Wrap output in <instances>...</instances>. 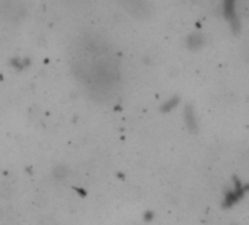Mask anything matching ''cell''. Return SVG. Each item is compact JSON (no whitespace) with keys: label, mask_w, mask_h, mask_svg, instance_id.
<instances>
[{"label":"cell","mask_w":249,"mask_h":225,"mask_svg":"<svg viewBox=\"0 0 249 225\" xmlns=\"http://www.w3.org/2000/svg\"><path fill=\"white\" fill-rule=\"evenodd\" d=\"M11 64H12V67L14 69H17V70H24V69H27L28 66H30V59H27V57H15L12 62H11Z\"/></svg>","instance_id":"52a82bcc"},{"label":"cell","mask_w":249,"mask_h":225,"mask_svg":"<svg viewBox=\"0 0 249 225\" xmlns=\"http://www.w3.org/2000/svg\"><path fill=\"white\" fill-rule=\"evenodd\" d=\"M221 14L224 16V19L227 21V24L230 25L231 31L234 34H237L242 28L240 25V16L237 14V6H236V2L233 0H226V2L221 3Z\"/></svg>","instance_id":"7a4b0ae2"},{"label":"cell","mask_w":249,"mask_h":225,"mask_svg":"<svg viewBox=\"0 0 249 225\" xmlns=\"http://www.w3.org/2000/svg\"><path fill=\"white\" fill-rule=\"evenodd\" d=\"M186 47L192 51L201 50L205 44V37L201 32H192L186 37Z\"/></svg>","instance_id":"277c9868"},{"label":"cell","mask_w":249,"mask_h":225,"mask_svg":"<svg viewBox=\"0 0 249 225\" xmlns=\"http://www.w3.org/2000/svg\"><path fill=\"white\" fill-rule=\"evenodd\" d=\"M183 119H185V123H186V128L191 130V132H198V119H196V112L194 110V107L191 104H188L183 110Z\"/></svg>","instance_id":"3957f363"},{"label":"cell","mask_w":249,"mask_h":225,"mask_svg":"<svg viewBox=\"0 0 249 225\" xmlns=\"http://www.w3.org/2000/svg\"><path fill=\"white\" fill-rule=\"evenodd\" d=\"M52 176H53V178H54V180H57V181H63V180L69 176V168H68L66 165H63V164H57V165L53 168Z\"/></svg>","instance_id":"5b68a950"},{"label":"cell","mask_w":249,"mask_h":225,"mask_svg":"<svg viewBox=\"0 0 249 225\" xmlns=\"http://www.w3.org/2000/svg\"><path fill=\"white\" fill-rule=\"evenodd\" d=\"M142 218H144L145 222H151V221L154 219V212H153V210H147V212L142 215Z\"/></svg>","instance_id":"ba28073f"},{"label":"cell","mask_w":249,"mask_h":225,"mask_svg":"<svg viewBox=\"0 0 249 225\" xmlns=\"http://www.w3.org/2000/svg\"><path fill=\"white\" fill-rule=\"evenodd\" d=\"M233 181H234V187L233 189H230V190H227L226 192V194H224V197H223V208H231V206H234L237 202H240L243 197H245V194L249 192V183L248 184H243L239 178H233Z\"/></svg>","instance_id":"6da1fadb"},{"label":"cell","mask_w":249,"mask_h":225,"mask_svg":"<svg viewBox=\"0 0 249 225\" xmlns=\"http://www.w3.org/2000/svg\"><path fill=\"white\" fill-rule=\"evenodd\" d=\"M179 104H180V98H179L178 95H173V96H170L167 101H164V102L161 104L160 110H161V112H170V111H173Z\"/></svg>","instance_id":"8992f818"}]
</instances>
